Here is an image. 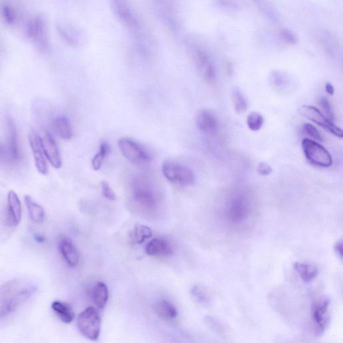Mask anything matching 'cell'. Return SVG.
Wrapping results in <instances>:
<instances>
[{"label":"cell","mask_w":343,"mask_h":343,"mask_svg":"<svg viewBox=\"0 0 343 343\" xmlns=\"http://www.w3.org/2000/svg\"><path fill=\"white\" fill-rule=\"evenodd\" d=\"M110 153V146L106 142H103L100 145L99 150L92 160V166L95 170H99L101 168L102 164L106 157Z\"/></svg>","instance_id":"28"},{"label":"cell","mask_w":343,"mask_h":343,"mask_svg":"<svg viewBox=\"0 0 343 343\" xmlns=\"http://www.w3.org/2000/svg\"><path fill=\"white\" fill-rule=\"evenodd\" d=\"M342 240L338 241L334 246V252H335L336 256L340 259H342Z\"/></svg>","instance_id":"40"},{"label":"cell","mask_w":343,"mask_h":343,"mask_svg":"<svg viewBox=\"0 0 343 343\" xmlns=\"http://www.w3.org/2000/svg\"><path fill=\"white\" fill-rule=\"evenodd\" d=\"M102 193L104 197L110 201H114L116 199V195L109 184L106 181H103L101 183Z\"/></svg>","instance_id":"37"},{"label":"cell","mask_w":343,"mask_h":343,"mask_svg":"<svg viewBox=\"0 0 343 343\" xmlns=\"http://www.w3.org/2000/svg\"><path fill=\"white\" fill-rule=\"evenodd\" d=\"M25 203L28 214L31 220L36 224L42 223L45 217L44 210L40 205L36 203L29 195H26Z\"/></svg>","instance_id":"25"},{"label":"cell","mask_w":343,"mask_h":343,"mask_svg":"<svg viewBox=\"0 0 343 343\" xmlns=\"http://www.w3.org/2000/svg\"><path fill=\"white\" fill-rule=\"evenodd\" d=\"M250 211V201L246 194H234L226 203V216L232 223L240 224L245 221L248 218Z\"/></svg>","instance_id":"2"},{"label":"cell","mask_w":343,"mask_h":343,"mask_svg":"<svg viewBox=\"0 0 343 343\" xmlns=\"http://www.w3.org/2000/svg\"><path fill=\"white\" fill-rule=\"evenodd\" d=\"M2 15L4 21L12 25L16 20V13L14 8L8 4H4L2 6Z\"/></svg>","instance_id":"32"},{"label":"cell","mask_w":343,"mask_h":343,"mask_svg":"<svg viewBox=\"0 0 343 343\" xmlns=\"http://www.w3.org/2000/svg\"><path fill=\"white\" fill-rule=\"evenodd\" d=\"M39 136L46 158L54 168H60L62 166V159L52 134L48 131L43 130L42 134Z\"/></svg>","instance_id":"11"},{"label":"cell","mask_w":343,"mask_h":343,"mask_svg":"<svg viewBox=\"0 0 343 343\" xmlns=\"http://www.w3.org/2000/svg\"><path fill=\"white\" fill-rule=\"evenodd\" d=\"M34 238H35L36 242L41 243L44 242V237L40 236L39 234L35 235V236H34Z\"/></svg>","instance_id":"42"},{"label":"cell","mask_w":343,"mask_h":343,"mask_svg":"<svg viewBox=\"0 0 343 343\" xmlns=\"http://www.w3.org/2000/svg\"><path fill=\"white\" fill-rule=\"evenodd\" d=\"M263 116L261 114L257 113V112H252L249 114L248 118H247V124H248V128L253 132H257L260 130L263 125Z\"/></svg>","instance_id":"31"},{"label":"cell","mask_w":343,"mask_h":343,"mask_svg":"<svg viewBox=\"0 0 343 343\" xmlns=\"http://www.w3.org/2000/svg\"><path fill=\"white\" fill-rule=\"evenodd\" d=\"M294 269L305 283L314 280L319 272L318 267L311 263L296 262L294 264Z\"/></svg>","instance_id":"21"},{"label":"cell","mask_w":343,"mask_h":343,"mask_svg":"<svg viewBox=\"0 0 343 343\" xmlns=\"http://www.w3.org/2000/svg\"><path fill=\"white\" fill-rule=\"evenodd\" d=\"M232 100L235 111L242 113L248 108V101L242 92L238 88H235L232 91Z\"/></svg>","instance_id":"27"},{"label":"cell","mask_w":343,"mask_h":343,"mask_svg":"<svg viewBox=\"0 0 343 343\" xmlns=\"http://www.w3.org/2000/svg\"><path fill=\"white\" fill-rule=\"evenodd\" d=\"M304 156L312 164L320 167H329L332 164V158L329 152L316 141L304 138L302 142Z\"/></svg>","instance_id":"5"},{"label":"cell","mask_w":343,"mask_h":343,"mask_svg":"<svg viewBox=\"0 0 343 343\" xmlns=\"http://www.w3.org/2000/svg\"><path fill=\"white\" fill-rule=\"evenodd\" d=\"M48 33L47 22L44 16H36L28 24V36L31 38L37 48L42 52L48 50L50 47Z\"/></svg>","instance_id":"7"},{"label":"cell","mask_w":343,"mask_h":343,"mask_svg":"<svg viewBox=\"0 0 343 343\" xmlns=\"http://www.w3.org/2000/svg\"><path fill=\"white\" fill-rule=\"evenodd\" d=\"M303 130L306 134L311 137L314 140L318 141V142H323V138H322L321 134H320L319 131L317 130L315 126H312L310 124H304Z\"/></svg>","instance_id":"35"},{"label":"cell","mask_w":343,"mask_h":343,"mask_svg":"<svg viewBox=\"0 0 343 343\" xmlns=\"http://www.w3.org/2000/svg\"><path fill=\"white\" fill-rule=\"evenodd\" d=\"M108 295L109 293L107 285L103 282H98L94 287L92 299L97 308L103 309L107 303Z\"/></svg>","instance_id":"26"},{"label":"cell","mask_w":343,"mask_h":343,"mask_svg":"<svg viewBox=\"0 0 343 343\" xmlns=\"http://www.w3.org/2000/svg\"><path fill=\"white\" fill-rule=\"evenodd\" d=\"M325 89L326 93L329 94L330 95H333L334 93V89L333 86H332L331 83H326L325 85Z\"/></svg>","instance_id":"41"},{"label":"cell","mask_w":343,"mask_h":343,"mask_svg":"<svg viewBox=\"0 0 343 343\" xmlns=\"http://www.w3.org/2000/svg\"><path fill=\"white\" fill-rule=\"evenodd\" d=\"M133 200L141 209L147 211L152 212L156 209L157 199L154 192L150 187L140 181L135 183Z\"/></svg>","instance_id":"10"},{"label":"cell","mask_w":343,"mask_h":343,"mask_svg":"<svg viewBox=\"0 0 343 343\" xmlns=\"http://www.w3.org/2000/svg\"><path fill=\"white\" fill-rule=\"evenodd\" d=\"M51 306L55 313L64 323H71L74 320L75 312L69 304L61 301H54Z\"/></svg>","instance_id":"24"},{"label":"cell","mask_w":343,"mask_h":343,"mask_svg":"<svg viewBox=\"0 0 343 343\" xmlns=\"http://www.w3.org/2000/svg\"><path fill=\"white\" fill-rule=\"evenodd\" d=\"M54 132L63 140H71L73 137V130L70 121L66 116H58L52 121Z\"/></svg>","instance_id":"20"},{"label":"cell","mask_w":343,"mask_h":343,"mask_svg":"<svg viewBox=\"0 0 343 343\" xmlns=\"http://www.w3.org/2000/svg\"><path fill=\"white\" fill-rule=\"evenodd\" d=\"M281 37L285 41L290 43H296L297 42V38L296 37L295 34L293 32L289 31L288 30H283L281 33Z\"/></svg>","instance_id":"39"},{"label":"cell","mask_w":343,"mask_h":343,"mask_svg":"<svg viewBox=\"0 0 343 343\" xmlns=\"http://www.w3.org/2000/svg\"><path fill=\"white\" fill-rule=\"evenodd\" d=\"M118 146L122 154L132 164L144 166L150 163L152 160L148 152L140 144L132 139H120Z\"/></svg>","instance_id":"6"},{"label":"cell","mask_w":343,"mask_h":343,"mask_svg":"<svg viewBox=\"0 0 343 343\" xmlns=\"http://www.w3.org/2000/svg\"><path fill=\"white\" fill-rule=\"evenodd\" d=\"M155 313L164 320H172L177 318L178 312L177 308L167 300H161L157 302L154 306Z\"/></svg>","instance_id":"23"},{"label":"cell","mask_w":343,"mask_h":343,"mask_svg":"<svg viewBox=\"0 0 343 343\" xmlns=\"http://www.w3.org/2000/svg\"><path fill=\"white\" fill-rule=\"evenodd\" d=\"M77 327L87 339L97 340L101 332V318L93 307L87 308L79 314Z\"/></svg>","instance_id":"4"},{"label":"cell","mask_w":343,"mask_h":343,"mask_svg":"<svg viewBox=\"0 0 343 343\" xmlns=\"http://www.w3.org/2000/svg\"><path fill=\"white\" fill-rule=\"evenodd\" d=\"M289 77L285 76L283 73L279 72H273L271 75L270 82L273 87L279 91H283L290 87Z\"/></svg>","instance_id":"29"},{"label":"cell","mask_w":343,"mask_h":343,"mask_svg":"<svg viewBox=\"0 0 343 343\" xmlns=\"http://www.w3.org/2000/svg\"><path fill=\"white\" fill-rule=\"evenodd\" d=\"M163 175L170 183L182 187H189L195 183L193 171L185 165L173 160H166L162 166Z\"/></svg>","instance_id":"3"},{"label":"cell","mask_w":343,"mask_h":343,"mask_svg":"<svg viewBox=\"0 0 343 343\" xmlns=\"http://www.w3.org/2000/svg\"><path fill=\"white\" fill-rule=\"evenodd\" d=\"M8 151L14 163L21 160L19 144H18L17 129L14 120L10 116L7 118Z\"/></svg>","instance_id":"14"},{"label":"cell","mask_w":343,"mask_h":343,"mask_svg":"<svg viewBox=\"0 0 343 343\" xmlns=\"http://www.w3.org/2000/svg\"><path fill=\"white\" fill-rule=\"evenodd\" d=\"M318 103H319L320 107L323 110L324 113H325L326 117L333 122L335 119V116H334L333 110H332L331 104L328 99L324 97H320Z\"/></svg>","instance_id":"34"},{"label":"cell","mask_w":343,"mask_h":343,"mask_svg":"<svg viewBox=\"0 0 343 343\" xmlns=\"http://www.w3.org/2000/svg\"><path fill=\"white\" fill-rule=\"evenodd\" d=\"M57 30L61 37L71 46L77 47L80 44L79 32L73 26L58 24Z\"/></svg>","instance_id":"22"},{"label":"cell","mask_w":343,"mask_h":343,"mask_svg":"<svg viewBox=\"0 0 343 343\" xmlns=\"http://www.w3.org/2000/svg\"><path fill=\"white\" fill-rule=\"evenodd\" d=\"M7 209L8 220L10 225H18L22 218L21 203L17 194L13 191L8 193Z\"/></svg>","instance_id":"15"},{"label":"cell","mask_w":343,"mask_h":343,"mask_svg":"<svg viewBox=\"0 0 343 343\" xmlns=\"http://www.w3.org/2000/svg\"><path fill=\"white\" fill-rule=\"evenodd\" d=\"M112 10L116 18L131 30L140 28V22L129 0H111Z\"/></svg>","instance_id":"8"},{"label":"cell","mask_w":343,"mask_h":343,"mask_svg":"<svg viewBox=\"0 0 343 343\" xmlns=\"http://www.w3.org/2000/svg\"><path fill=\"white\" fill-rule=\"evenodd\" d=\"M330 302L328 298H325L321 301L316 302L312 307V318L315 324L316 336H321L327 328L329 322L327 312Z\"/></svg>","instance_id":"12"},{"label":"cell","mask_w":343,"mask_h":343,"mask_svg":"<svg viewBox=\"0 0 343 343\" xmlns=\"http://www.w3.org/2000/svg\"><path fill=\"white\" fill-rule=\"evenodd\" d=\"M198 128L207 134H213L218 128V120L213 112L209 110H201L197 117Z\"/></svg>","instance_id":"18"},{"label":"cell","mask_w":343,"mask_h":343,"mask_svg":"<svg viewBox=\"0 0 343 343\" xmlns=\"http://www.w3.org/2000/svg\"><path fill=\"white\" fill-rule=\"evenodd\" d=\"M152 236V230L148 226L143 225V224H137L135 226L134 238L137 244H142L146 239L151 238Z\"/></svg>","instance_id":"30"},{"label":"cell","mask_w":343,"mask_h":343,"mask_svg":"<svg viewBox=\"0 0 343 343\" xmlns=\"http://www.w3.org/2000/svg\"><path fill=\"white\" fill-rule=\"evenodd\" d=\"M194 59L204 78L208 81H213L215 77V69L213 64L210 62L207 55L203 51L196 49L194 52Z\"/></svg>","instance_id":"16"},{"label":"cell","mask_w":343,"mask_h":343,"mask_svg":"<svg viewBox=\"0 0 343 343\" xmlns=\"http://www.w3.org/2000/svg\"><path fill=\"white\" fill-rule=\"evenodd\" d=\"M298 111L300 115L307 118L308 120L317 124L320 127L323 128L324 130L328 131L330 134H333L334 136L338 137V138H342L341 129L336 126L333 123V122L326 118L320 110L316 109L313 106L302 105L299 108Z\"/></svg>","instance_id":"9"},{"label":"cell","mask_w":343,"mask_h":343,"mask_svg":"<svg viewBox=\"0 0 343 343\" xmlns=\"http://www.w3.org/2000/svg\"><path fill=\"white\" fill-rule=\"evenodd\" d=\"M29 142L36 169L41 175H46L48 174V167L39 134L35 132L30 133Z\"/></svg>","instance_id":"13"},{"label":"cell","mask_w":343,"mask_h":343,"mask_svg":"<svg viewBox=\"0 0 343 343\" xmlns=\"http://www.w3.org/2000/svg\"><path fill=\"white\" fill-rule=\"evenodd\" d=\"M36 287L27 280L14 279L0 289V317L12 314L36 293Z\"/></svg>","instance_id":"1"},{"label":"cell","mask_w":343,"mask_h":343,"mask_svg":"<svg viewBox=\"0 0 343 343\" xmlns=\"http://www.w3.org/2000/svg\"><path fill=\"white\" fill-rule=\"evenodd\" d=\"M192 294L195 299L202 304H207L209 302V297L207 292L201 285H195L192 289Z\"/></svg>","instance_id":"33"},{"label":"cell","mask_w":343,"mask_h":343,"mask_svg":"<svg viewBox=\"0 0 343 343\" xmlns=\"http://www.w3.org/2000/svg\"><path fill=\"white\" fill-rule=\"evenodd\" d=\"M257 172L261 176H268L272 173V168L267 163L261 162L257 166Z\"/></svg>","instance_id":"38"},{"label":"cell","mask_w":343,"mask_h":343,"mask_svg":"<svg viewBox=\"0 0 343 343\" xmlns=\"http://www.w3.org/2000/svg\"><path fill=\"white\" fill-rule=\"evenodd\" d=\"M146 252L150 256H170L174 251L168 241L156 238L147 244Z\"/></svg>","instance_id":"19"},{"label":"cell","mask_w":343,"mask_h":343,"mask_svg":"<svg viewBox=\"0 0 343 343\" xmlns=\"http://www.w3.org/2000/svg\"><path fill=\"white\" fill-rule=\"evenodd\" d=\"M59 247L63 258L69 266H76L79 261V254L73 243L68 238L63 237L59 240Z\"/></svg>","instance_id":"17"},{"label":"cell","mask_w":343,"mask_h":343,"mask_svg":"<svg viewBox=\"0 0 343 343\" xmlns=\"http://www.w3.org/2000/svg\"><path fill=\"white\" fill-rule=\"evenodd\" d=\"M13 163L8 150H6L0 143V164L8 166H11Z\"/></svg>","instance_id":"36"}]
</instances>
